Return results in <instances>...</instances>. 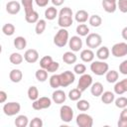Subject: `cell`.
<instances>
[{
  "label": "cell",
  "instance_id": "21",
  "mask_svg": "<svg viewBox=\"0 0 127 127\" xmlns=\"http://www.w3.org/2000/svg\"><path fill=\"white\" fill-rule=\"evenodd\" d=\"M109 54H110L109 49H108L107 47L103 46V47H101V48H99V49L97 50V52H96V57H97L100 61H105V60H107V59L109 58Z\"/></svg>",
  "mask_w": 127,
  "mask_h": 127
},
{
  "label": "cell",
  "instance_id": "52",
  "mask_svg": "<svg viewBox=\"0 0 127 127\" xmlns=\"http://www.w3.org/2000/svg\"><path fill=\"white\" fill-rule=\"evenodd\" d=\"M51 1H52V3H53L54 6H61L64 2V0H51Z\"/></svg>",
  "mask_w": 127,
  "mask_h": 127
},
{
  "label": "cell",
  "instance_id": "26",
  "mask_svg": "<svg viewBox=\"0 0 127 127\" xmlns=\"http://www.w3.org/2000/svg\"><path fill=\"white\" fill-rule=\"evenodd\" d=\"M58 16V10L56 7L54 6H51V7H48L45 11V18L52 21L54 19H56V17Z\"/></svg>",
  "mask_w": 127,
  "mask_h": 127
},
{
  "label": "cell",
  "instance_id": "20",
  "mask_svg": "<svg viewBox=\"0 0 127 127\" xmlns=\"http://www.w3.org/2000/svg\"><path fill=\"white\" fill-rule=\"evenodd\" d=\"M88 17H89V15H88V13H87L85 10H78V11L75 13V15H74L75 21H76L77 23H80V24L85 23V22L88 20Z\"/></svg>",
  "mask_w": 127,
  "mask_h": 127
},
{
  "label": "cell",
  "instance_id": "14",
  "mask_svg": "<svg viewBox=\"0 0 127 127\" xmlns=\"http://www.w3.org/2000/svg\"><path fill=\"white\" fill-rule=\"evenodd\" d=\"M20 10H21V5H20V3L17 2V1L12 0V1H9V2L6 4V11H7L9 14H11V15H16V14H18V13L20 12Z\"/></svg>",
  "mask_w": 127,
  "mask_h": 127
},
{
  "label": "cell",
  "instance_id": "10",
  "mask_svg": "<svg viewBox=\"0 0 127 127\" xmlns=\"http://www.w3.org/2000/svg\"><path fill=\"white\" fill-rule=\"evenodd\" d=\"M60 117L64 122H70L73 118V110L68 105H63L60 109Z\"/></svg>",
  "mask_w": 127,
  "mask_h": 127
},
{
  "label": "cell",
  "instance_id": "23",
  "mask_svg": "<svg viewBox=\"0 0 127 127\" xmlns=\"http://www.w3.org/2000/svg\"><path fill=\"white\" fill-rule=\"evenodd\" d=\"M102 7L107 13H114L117 9V4H116V2L102 0Z\"/></svg>",
  "mask_w": 127,
  "mask_h": 127
},
{
  "label": "cell",
  "instance_id": "36",
  "mask_svg": "<svg viewBox=\"0 0 127 127\" xmlns=\"http://www.w3.org/2000/svg\"><path fill=\"white\" fill-rule=\"evenodd\" d=\"M2 32L6 36H12L15 33V26L11 23H7L2 27Z\"/></svg>",
  "mask_w": 127,
  "mask_h": 127
},
{
  "label": "cell",
  "instance_id": "4",
  "mask_svg": "<svg viewBox=\"0 0 127 127\" xmlns=\"http://www.w3.org/2000/svg\"><path fill=\"white\" fill-rule=\"evenodd\" d=\"M85 43H86V46L89 49H95V48H98L101 45L102 38H101V36L99 34L91 33V34H88L87 35L86 40H85Z\"/></svg>",
  "mask_w": 127,
  "mask_h": 127
},
{
  "label": "cell",
  "instance_id": "48",
  "mask_svg": "<svg viewBox=\"0 0 127 127\" xmlns=\"http://www.w3.org/2000/svg\"><path fill=\"white\" fill-rule=\"evenodd\" d=\"M50 0H35L36 4L39 6V7H46L48 5Z\"/></svg>",
  "mask_w": 127,
  "mask_h": 127
},
{
  "label": "cell",
  "instance_id": "15",
  "mask_svg": "<svg viewBox=\"0 0 127 127\" xmlns=\"http://www.w3.org/2000/svg\"><path fill=\"white\" fill-rule=\"evenodd\" d=\"M52 99H53V101H54L55 103H57V104H62V103H64V102L65 101L66 95H65V93H64V90L57 89V90H55V91L53 92V94H52Z\"/></svg>",
  "mask_w": 127,
  "mask_h": 127
},
{
  "label": "cell",
  "instance_id": "31",
  "mask_svg": "<svg viewBox=\"0 0 127 127\" xmlns=\"http://www.w3.org/2000/svg\"><path fill=\"white\" fill-rule=\"evenodd\" d=\"M81 93H82V91L79 90L78 88H73V89L69 90V92H68V98L71 101H77V100L80 99Z\"/></svg>",
  "mask_w": 127,
  "mask_h": 127
},
{
  "label": "cell",
  "instance_id": "53",
  "mask_svg": "<svg viewBox=\"0 0 127 127\" xmlns=\"http://www.w3.org/2000/svg\"><path fill=\"white\" fill-rule=\"evenodd\" d=\"M121 35H122V38L127 41V27L123 28V30H122V32H121Z\"/></svg>",
  "mask_w": 127,
  "mask_h": 127
},
{
  "label": "cell",
  "instance_id": "1",
  "mask_svg": "<svg viewBox=\"0 0 127 127\" xmlns=\"http://www.w3.org/2000/svg\"><path fill=\"white\" fill-rule=\"evenodd\" d=\"M58 24L61 28H68L72 25V10L69 7H64L59 13Z\"/></svg>",
  "mask_w": 127,
  "mask_h": 127
},
{
  "label": "cell",
  "instance_id": "50",
  "mask_svg": "<svg viewBox=\"0 0 127 127\" xmlns=\"http://www.w3.org/2000/svg\"><path fill=\"white\" fill-rule=\"evenodd\" d=\"M117 125H118V127H127V119H120L119 118Z\"/></svg>",
  "mask_w": 127,
  "mask_h": 127
},
{
  "label": "cell",
  "instance_id": "27",
  "mask_svg": "<svg viewBox=\"0 0 127 127\" xmlns=\"http://www.w3.org/2000/svg\"><path fill=\"white\" fill-rule=\"evenodd\" d=\"M118 77H119L118 71H116V70H114V69L108 70V71L106 72V75H105V78H106L107 82H109V83H114V82H117Z\"/></svg>",
  "mask_w": 127,
  "mask_h": 127
},
{
  "label": "cell",
  "instance_id": "40",
  "mask_svg": "<svg viewBox=\"0 0 127 127\" xmlns=\"http://www.w3.org/2000/svg\"><path fill=\"white\" fill-rule=\"evenodd\" d=\"M102 23V19L99 15H92L89 17V24L92 26V27H99Z\"/></svg>",
  "mask_w": 127,
  "mask_h": 127
},
{
  "label": "cell",
  "instance_id": "16",
  "mask_svg": "<svg viewBox=\"0 0 127 127\" xmlns=\"http://www.w3.org/2000/svg\"><path fill=\"white\" fill-rule=\"evenodd\" d=\"M114 92L118 95H121L124 92H127V78H124L121 81H118L115 83Z\"/></svg>",
  "mask_w": 127,
  "mask_h": 127
},
{
  "label": "cell",
  "instance_id": "28",
  "mask_svg": "<svg viewBox=\"0 0 127 127\" xmlns=\"http://www.w3.org/2000/svg\"><path fill=\"white\" fill-rule=\"evenodd\" d=\"M29 124V119L26 115H19L15 119V125L17 127H26Z\"/></svg>",
  "mask_w": 127,
  "mask_h": 127
},
{
  "label": "cell",
  "instance_id": "12",
  "mask_svg": "<svg viewBox=\"0 0 127 127\" xmlns=\"http://www.w3.org/2000/svg\"><path fill=\"white\" fill-rule=\"evenodd\" d=\"M68 46L72 52H79V50H81V48H82V41H81L80 37L72 36L68 40Z\"/></svg>",
  "mask_w": 127,
  "mask_h": 127
},
{
  "label": "cell",
  "instance_id": "17",
  "mask_svg": "<svg viewBox=\"0 0 127 127\" xmlns=\"http://www.w3.org/2000/svg\"><path fill=\"white\" fill-rule=\"evenodd\" d=\"M80 59L84 63H91L94 59V53L91 51V49L82 50L80 53Z\"/></svg>",
  "mask_w": 127,
  "mask_h": 127
},
{
  "label": "cell",
  "instance_id": "24",
  "mask_svg": "<svg viewBox=\"0 0 127 127\" xmlns=\"http://www.w3.org/2000/svg\"><path fill=\"white\" fill-rule=\"evenodd\" d=\"M26 46H27V41H26V39L24 37L19 36V37H16L14 39V47L17 50L22 51V50H24L26 48Z\"/></svg>",
  "mask_w": 127,
  "mask_h": 127
},
{
  "label": "cell",
  "instance_id": "2",
  "mask_svg": "<svg viewBox=\"0 0 127 127\" xmlns=\"http://www.w3.org/2000/svg\"><path fill=\"white\" fill-rule=\"evenodd\" d=\"M108 69H109V65L104 61H94L91 62L90 64V70L96 75L106 74Z\"/></svg>",
  "mask_w": 127,
  "mask_h": 127
},
{
  "label": "cell",
  "instance_id": "8",
  "mask_svg": "<svg viewBox=\"0 0 127 127\" xmlns=\"http://www.w3.org/2000/svg\"><path fill=\"white\" fill-rule=\"evenodd\" d=\"M91 84H92V76L88 73H83L78 79L77 88L83 92L84 90L87 89V87L91 86Z\"/></svg>",
  "mask_w": 127,
  "mask_h": 127
},
{
  "label": "cell",
  "instance_id": "6",
  "mask_svg": "<svg viewBox=\"0 0 127 127\" xmlns=\"http://www.w3.org/2000/svg\"><path fill=\"white\" fill-rule=\"evenodd\" d=\"M60 78H61V86L66 87V86H68V85H70L71 83L74 82L75 75L72 71L65 70V71H64L60 74Z\"/></svg>",
  "mask_w": 127,
  "mask_h": 127
},
{
  "label": "cell",
  "instance_id": "37",
  "mask_svg": "<svg viewBox=\"0 0 127 127\" xmlns=\"http://www.w3.org/2000/svg\"><path fill=\"white\" fill-rule=\"evenodd\" d=\"M76 33L80 36V37H85L89 34V28L85 25V24H79L76 27Z\"/></svg>",
  "mask_w": 127,
  "mask_h": 127
},
{
  "label": "cell",
  "instance_id": "42",
  "mask_svg": "<svg viewBox=\"0 0 127 127\" xmlns=\"http://www.w3.org/2000/svg\"><path fill=\"white\" fill-rule=\"evenodd\" d=\"M115 106L118 108H125L127 107V97L120 96L117 99H115Z\"/></svg>",
  "mask_w": 127,
  "mask_h": 127
},
{
  "label": "cell",
  "instance_id": "38",
  "mask_svg": "<svg viewBox=\"0 0 127 127\" xmlns=\"http://www.w3.org/2000/svg\"><path fill=\"white\" fill-rule=\"evenodd\" d=\"M50 85L53 88H58L61 86V78L60 74H53L50 77Z\"/></svg>",
  "mask_w": 127,
  "mask_h": 127
},
{
  "label": "cell",
  "instance_id": "39",
  "mask_svg": "<svg viewBox=\"0 0 127 127\" xmlns=\"http://www.w3.org/2000/svg\"><path fill=\"white\" fill-rule=\"evenodd\" d=\"M90 107V104L87 100H84V99H79L77 100V103H76V108L79 110V111H86L88 110Z\"/></svg>",
  "mask_w": 127,
  "mask_h": 127
},
{
  "label": "cell",
  "instance_id": "35",
  "mask_svg": "<svg viewBox=\"0 0 127 127\" xmlns=\"http://www.w3.org/2000/svg\"><path fill=\"white\" fill-rule=\"evenodd\" d=\"M25 20L30 23V24H34V23H37L39 21V14L37 11H33L32 13L28 14V15H25Z\"/></svg>",
  "mask_w": 127,
  "mask_h": 127
},
{
  "label": "cell",
  "instance_id": "54",
  "mask_svg": "<svg viewBox=\"0 0 127 127\" xmlns=\"http://www.w3.org/2000/svg\"><path fill=\"white\" fill-rule=\"evenodd\" d=\"M107 1H111V2H116L117 0H107Z\"/></svg>",
  "mask_w": 127,
  "mask_h": 127
},
{
  "label": "cell",
  "instance_id": "32",
  "mask_svg": "<svg viewBox=\"0 0 127 127\" xmlns=\"http://www.w3.org/2000/svg\"><path fill=\"white\" fill-rule=\"evenodd\" d=\"M46 27H47L46 20L40 19V20L36 23V27H35L36 34H37V35H41V34H43V33H44V31L46 30Z\"/></svg>",
  "mask_w": 127,
  "mask_h": 127
},
{
  "label": "cell",
  "instance_id": "13",
  "mask_svg": "<svg viewBox=\"0 0 127 127\" xmlns=\"http://www.w3.org/2000/svg\"><path fill=\"white\" fill-rule=\"evenodd\" d=\"M24 59L29 64H35L39 60V53L35 49H29L25 52Z\"/></svg>",
  "mask_w": 127,
  "mask_h": 127
},
{
  "label": "cell",
  "instance_id": "5",
  "mask_svg": "<svg viewBox=\"0 0 127 127\" xmlns=\"http://www.w3.org/2000/svg\"><path fill=\"white\" fill-rule=\"evenodd\" d=\"M21 110V105L18 102H8L3 106V112L7 116H14Z\"/></svg>",
  "mask_w": 127,
  "mask_h": 127
},
{
  "label": "cell",
  "instance_id": "9",
  "mask_svg": "<svg viewBox=\"0 0 127 127\" xmlns=\"http://www.w3.org/2000/svg\"><path fill=\"white\" fill-rule=\"evenodd\" d=\"M52 105V100L51 98L49 97H46V96H43V97H40L38 98L37 100H35L32 104L33 108L35 110H41V109H47L49 108L50 106Z\"/></svg>",
  "mask_w": 127,
  "mask_h": 127
},
{
  "label": "cell",
  "instance_id": "3",
  "mask_svg": "<svg viewBox=\"0 0 127 127\" xmlns=\"http://www.w3.org/2000/svg\"><path fill=\"white\" fill-rule=\"evenodd\" d=\"M68 42V32L65 28H61L54 37V44L59 48H64Z\"/></svg>",
  "mask_w": 127,
  "mask_h": 127
},
{
  "label": "cell",
  "instance_id": "33",
  "mask_svg": "<svg viewBox=\"0 0 127 127\" xmlns=\"http://www.w3.org/2000/svg\"><path fill=\"white\" fill-rule=\"evenodd\" d=\"M28 97L30 100L32 101H35L39 98V90L36 86H30L29 89H28Z\"/></svg>",
  "mask_w": 127,
  "mask_h": 127
},
{
  "label": "cell",
  "instance_id": "18",
  "mask_svg": "<svg viewBox=\"0 0 127 127\" xmlns=\"http://www.w3.org/2000/svg\"><path fill=\"white\" fill-rule=\"evenodd\" d=\"M9 78H10V80H11L12 82L18 83V82H20V81L22 80V78H23V73H22V71H21L20 69L14 68V69H12V70L10 71V73H9Z\"/></svg>",
  "mask_w": 127,
  "mask_h": 127
},
{
  "label": "cell",
  "instance_id": "34",
  "mask_svg": "<svg viewBox=\"0 0 127 127\" xmlns=\"http://www.w3.org/2000/svg\"><path fill=\"white\" fill-rule=\"evenodd\" d=\"M33 1L34 0H21L22 5L24 6V10H25V15H28L30 13H32L34 11L33 8Z\"/></svg>",
  "mask_w": 127,
  "mask_h": 127
},
{
  "label": "cell",
  "instance_id": "29",
  "mask_svg": "<svg viewBox=\"0 0 127 127\" xmlns=\"http://www.w3.org/2000/svg\"><path fill=\"white\" fill-rule=\"evenodd\" d=\"M23 60H24L23 56L19 53H12L9 57V61L13 64H22Z\"/></svg>",
  "mask_w": 127,
  "mask_h": 127
},
{
  "label": "cell",
  "instance_id": "30",
  "mask_svg": "<svg viewBox=\"0 0 127 127\" xmlns=\"http://www.w3.org/2000/svg\"><path fill=\"white\" fill-rule=\"evenodd\" d=\"M35 75H36V78H37L39 81H41V82H44V81H46V80L48 79V71H47V69L42 68V67L39 68V69L36 71Z\"/></svg>",
  "mask_w": 127,
  "mask_h": 127
},
{
  "label": "cell",
  "instance_id": "25",
  "mask_svg": "<svg viewBox=\"0 0 127 127\" xmlns=\"http://www.w3.org/2000/svg\"><path fill=\"white\" fill-rule=\"evenodd\" d=\"M115 100V95L111 91H104L101 94V101L104 104H110Z\"/></svg>",
  "mask_w": 127,
  "mask_h": 127
},
{
  "label": "cell",
  "instance_id": "44",
  "mask_svg": "<svg viewBox=\"0 0 127 127\" xmlns=\"http://www.w3.org/2000/svg\"><path fill=\"white\" fill-rule=\"evenodd\" d=\"M43 120L40 117H35L34 119H32V121L29 123L30 127H42L43 126Z\"/></svg>",
  "mask_w": 127,
  "mask_h": 127
},
{
  "label": "cell",
  "instance_id": "47",
  "mask_svg": "<svg viewBox=\"0 0 127 127\" xmlns=\"http://www.w3.org/2000/svg\"><path fill=\"white\" fill-rule=\"evenodd\" d=\"M119 71H120V73H122L124 75H127V60L123 61L119 64Z\"/></svg>",
  "mask_w": 127,
  "mask_h": 127
},
{
  "label": "cell",
  "instance_id": "19",
  "mask_svg": "<svg viewBox=\"0 0 127 127\" xmlns=\"http://www.w3.org/2000/svg\"><path fill=\"white\" fill-rule=\"evenodd\" d=\"M90 92L95 97L101 96V94L103 93V85H102V83H100V82H94V83H92L91 84V87H90Z\"/></svg>",
  "mask_w": 127,
  "mask_h": 127
},
{
  "label": "cell",
  "instance_id": "51",
  "mask_svg": "<svg viewBox=\"0 0 127 127\" xmlns=\"http://www.w3.org/2000/svg\"><path fill=\"white\" fill-rule=\"evenodd\" d=\"M120 119H127V107L122 108V111L120 113Z\"/></svg>",
  "mask_w": 127,
  "mask_h": 127
},
{
  "label": "cell",
  "instance_id": "41",
  "mask_svg": "<svg viewBox=\"0 0 127 127\" xmlns=\"http://www.w3.org/2000/svg\"><path fill=\"white\" fill-rule=\"evenodd\" d=\"M53 62H54V61H53V58H52V57H50V56H45V57H43V58L41 59V61H40V65H41L42 68H45V69H46Z\"/></svg>",
  "mask_w": 127,
  "mask_h": 127
},
{
  "label": "cell",
  "instance_id": "49",
  "mask_svg": "<svg viewBox=\"0 0 127 127\" xmlns=\"http://www.w3.org/2000/svg\"><path fill=\"white\" fill-rule=\"evenodd\" d=\"M7 99V93L4 90L0 91V103H4Z\"/></svg>",
  "mask_w": 127,
  "mask_h": 127
},
{
  "label": "cell",
  "instance_id": "7",
  "mask_svg": "<svg viewBox=\"0 0 127 127\" xmlns=\"http://www.w3.org/2000/svg\"><path fill=\"white\" fill-rule=\"evenodd\" d=\"M111 53L115 58H122L127 55V44L126 43H117L111 48Z\"/></svg>",
  "mask_w": 127,
  "mask_h": 127
},
{
  "label": "cell",
  "instance_id": "45",
  "mask_svg": "<svg viewBox=\"0 0 127 127\" xmlns=\"http://www.w3.org/2000/svg\"><path fill=\"white\" fill-rule=\"evenodd\" d=\"M117 7L122 13H127V0H118Z\"/></svg>",
  "mask_w": 127,
  "mask_h": 127
},
{
  "label": "cell",
  "instance_id": "22",
  "mask_svg": "<svg viewBox=\"0 0 127 127\" xmlns=\"http://www.w3.org/2000/svg\"><path fill=\"white\" fill-rule=\"evenodd\" d=\"M76 60H77V58L73 52H65L63 56V61L66 64H72L76 62Z\"/></svg>",
  "mask_w": 127,
  "mask_h": 127
},
{
  "label": "cell",
  "instance_id": "43",
  "mask_svg": "<svg viewBox=\"0 0 127 127\" xmlns=\"http://www.w3.org/2000/svg\"><path fill=\"white\" fill-rule=\"evenodd\" d=\"M85 70H86V66L83 64H77L73 67V71L76 74H80L81 75V74H83L85 72Z\"/></svg>",
  "mask_w": 127,
  "mask_h": 127
},
{
  "label": "cell",
  "instance_id": "46",
  "mask_svg": "<svg viewBox=\"0 0 127 127\" xmlns=\"http://www.w3.org/2000/svg\"><path fill=\"white\" fill-rule=\"evenodd\" d=\"M59 67H60V64L58 62H53L46 69H47L48 72H55L59 69Z\"/></svg>",
  "mask_w": 127,
  "mask_h": 127
},
{
  "label": "cell",
  "instance_id": "11",
  "mask_svg": "<svg viewBox=\"0 0 127 127\" xmlns=\"http://www.w3.org/2000/svg\"><path fill=\"white\" fill-rule=\"evenodd\" d=\"M76 124L79 127H91L93 125V119L86 113H80L76 116Z\"/></svg>",
  "mask_w": 127,
  "mask_h": 127
}]
</instances>
